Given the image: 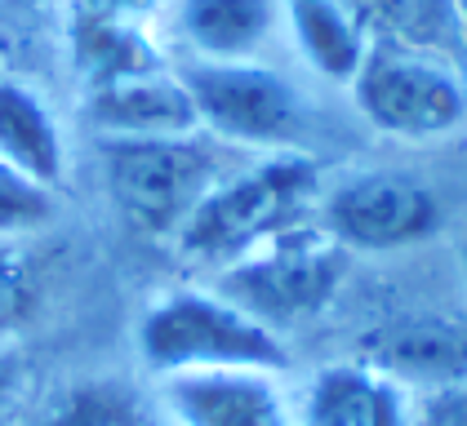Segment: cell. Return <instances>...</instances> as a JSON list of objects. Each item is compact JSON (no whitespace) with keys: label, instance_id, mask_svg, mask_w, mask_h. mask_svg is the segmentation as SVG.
I'll return each instance as SVG.
<instances>
[{"label":"cell","instance_id":"4fadbf2b","mask_svg":"<svg viewBox=\"0 0 467 426\" xmlns=\"http://www.w3.org/2000/svg\"><path fill=\"white\" fill-rule=\"evenodd\" d=\"M285 23L303 58L334 85H352L360 71V58L369 49V36L360 27L348 0H281Z\"/></svg>","mask_w":467,"mask_h":426},{"label":"cell","instance_id":"8fae6325","mask_svg":"<svg viewBox=\"0 0 467 426\" xmlns=\"http://www.w3.org/2000/svg\"><path fill=\"white\" fill-rule=\"evenodd\" d=\"M161 382L174 426H289V400L272 373H179Z\"/></svg>","mask_w":467,"mask_h":426},{"label":"cell","instance_id":"2e32d148","mask_svg":"<svg viewBox=\"0 0 467 426\" xmlns=\"http://www.w3.org/2000/svg\"><path fill=\"white\" fill-rule=\"evenodd\" d=\"M58 213L54 187H40L36 178L18 174L0 160V240H23L40 227H49Z\"/></svg>","mask_w":467,"mask_h":426},{"label":"cell","instance_id":"7402d4cb","mask_svg":"<svg viewBox=\"0 0 467 426\" xmlns=\"http://www.w3.org/2000/svg\"><path fill=\"white\" fill-rule=\"evenodd\" d=\"M459 14H463V36H467V0H459Z\"/></svg>","mask_w":467,"mask_h":426},{"label":"cell","instance_id":"30bf717a","mask_svg":"<svg viewBox=\"0 0 467 426\" xmlns=\"http://www.w3.org/2000/svg\"><path fill=\"white\" fill-rule=\"evenodd\" d=\"M289 426H410L405 390L374 364H325L289 400Z\"/></svg>","mask_w":467,"mask_h":426},{"label":"cell","instance_id":"8992f818","mask_svg":"<svg viewBox=\"0 0 467 426\" xmlns=\"http://www.w3.org/2000/svg\"><path fill=\"white\" fill-rule=\"evenodd\" d=\"M182 89L192 94L201 134L232 147H285L298 129V94L258 58L250 63H210L196 58L179 71Z\"/></svg>","mask_w":467,"mask_h":426},{"label":"cell","instance_id":"ac0fdd59","mask_svg":"<svg viewBox=\"0 0 467 426\" xmlns=\"http://www.w3.org/2000/svg\"><path fill=\"white\" fill-rule=\"evenodd\" d=\"M36 271L27 262V253L18 240H0V338H9L14 329H23L36 311Z\"/></svg>","mask_w":467,"mask_h":426},{"label":"cell","instance_id":"3957f363","mask_svg":"<svg viewBox=\"0 0 467 426\" xmlns=\"http://www.w3.org/2000/svg\"><path fill=\"white\" fill-rule=\"evenodd\" d=\"M111 200L147 236H179L196 205L232 169L205 134L187 138H103Z\"/></svg>","mask_w":467,"mask_h":426},{"label":"cell","instance_id":"9a60e30c","mask_svg":"<svg viewBox=\"0 0 467 426\" xmlns=\"http://www.w3.org/2000/svg\"><path fill=\"white\" fill-rule=\"evenodd\" d=\"M369 40H392L454 58L467 49L459 0H348Z\"/></svg>","mask_w":467,"mask_h":426},{"label":"cell","instance_id":"5b68a950","mask_svg":"<svg viewBox=\"0 0 467 426\" xmlns=\"http://www.w3.org/2000/svg\"><path fill=\"white\" fill-rule=\"evenodd\" d=\"M454 63L392 40H369L357 80L348 85L357 111L388 138L428 142L467 120V85Z\"/></svg>","mask_w":467,"mask_h":426},{"label":"cell","instance_id":"5bb4252c","mask_svg":"<svg viewBox=\"0 0 467 426\" xmlns=\"http://www.w3.org/2000/svg\"><path fill=\"white\" fill-rule=\"evenodd\" d=\"M0 160L18 174L36 178L40 187H58L67 169L63 134L32 89L0 80Z\"/></svg>","mask_w":467,"mask_h":426},{"label":"cell","instance_id":"7a4b0ae2","mask_svg":"<svg viewBox=\"0 0 467 426\" xmlns=\"http://www.w3.org/2000/svg\"><path fill=\"white\" fill-rule=\"evenodd\" d=\"M139 355L156 378L179 373H285V342L223 293L179 289L139 320Z\"/></svg>","mask_w":467,"mask_h":426},{"label":"cell","instance_id":"d6986e66","mask_svg":"<svg viewBox=\"0 0 467 426\" xmlns=\"http://www.w3.org/2000/svg\"><path fill=\"white\" fill-rule=\"evenodd\" d=\"M410 426H467V382L463 387L428 390L423 404L410 413Z\"/></svg>","mask_w":467,"mask_h":426},{"label":"cell","instance_id":"52a82bcc","mask_svg":"<svg viewBox=\"0 0 467 426\" xmlns=\"http://www.w3.org/2000/svg\"><path fill=\"white\" fill-rule=\"evenodd\" d=\"M325 231L348 253H383L428 240L441 227V205L423 182L405 174H352L325 196Z\"/></svg>","mask_w":467,"mask_h":426},{"label":"cell","instance_id":"9c48e42d","mask_svg":"<svg viewBox=\"0 0 467 426\" xmlns=\"http://www.w3.org/2000/svg\"><path fill=\"white\" fill-rule=\"evenodd\" d=\"M85 116L99 129V138H187V134H201L192 94L165 67L94 85L85 98Z\"/></svg>","mask_w":467,"mask_h":426},{"label":"cell","instance_id":"7c38bea8","mask_svg":"<svg viewBox=\"0 0 467 426\" xmlns=\"http://www.w3.org/2000/svg\"><path fill=\"white\" fill-rule=\"evenodd\" d=\"M285 23L281 0H182L179 27L196 58L250 63Z\"/></svg>","mask_w":467,"mask_h":426},{"label":"cell","instance_id":"603a6c76","mask_svg":"<svg viewBox=\"0 0 467 426\" xmlns=\"http://www.w3.org/2000/svg\"><path fill=\"white\" fill-rule=\"evenodd\" d=\"M463 276H467V240H463Z\"/></svg>","mask_w":467,"mask_h":426},{"label":"cell","instance_id":"ffe728a7","mask_svg":"<svg viewBox=\"0 0 467 426\" xmlns=\"http://www.w3.org/2000/svg\"><path fill=\"white\" fill-rule=\"evenodd\" d=\"M161 0H72L80 23H143Z\"/></svg>","mask_w":467,"mask_h":426},{"label":"cell","instance_id":"277c9868","mask_svg":"<svg viewBox=\"0 0 467 426\" xmlns=\"http://www.w3.org/2000/svg\"><path fill=\"white\" fill-rule=\"evenodd\" d=\"M348 258L352 253L325 227L298 222L245 253L241 262L223 267L214 293L281 333V324H298L329 307V298L348 276Z\"/></svg>","mask_w":467,"mask_h":426},{"label":"cell","instance_id":"6da1fadb","mask_svg":"<svg viewBox=\"0 0 467 426\" xmlns=\"http://www.w3.org/2000/svg\"><path fill=\"white\" fill-rule=\"evenodd\" d=\"M317 191V160L276 151L250 169H232L182 222L174 245L196 267H232L272 236L303 222Z\"/></svg>","mask_w":467,"mask_h":426},{"label":"cell","instance_id":"ba28073f","mask_svg":"<svg viewBox=\"0 0 467 426\" xmlns=\"http://www.w3.org/2000/svg\"><path fill=\"white\" fill-rule=\"evenodd\" d=\"M365 364L388 373L396 387L445 390L467 382L463 316H396L365 333Z\"/></svg>","mask_w":467,"mask_h":426},{"label":"cell","instance_id":"e0dca14e","mask_svg":"<svg viewBox=\"0 0 467 426\" xmlns=\"http://www.w3.org/2000/svg\"><path fill=\"white\" fill-rule=\"evenodd\" d=\"M54 426H161L143 404L116 387H80L54 413Z\"/></svg>","mask_w":467,"mask_h":426},{"label":"cell","instance_id":"44dd1931","mask_svg":"<svg viewBox=\"0 0 467 426\" xmlns=\"http://www.w3.org/2000/svg\"><path fill=\"white\" fill-rule=\"evenodd\" d=\"M14 387H18V360H14L9 351H0V409L9 404Z\"/></svg>","mask_w":467,"mask_h":426}]
</instances>
